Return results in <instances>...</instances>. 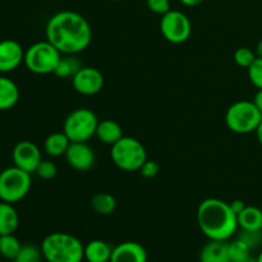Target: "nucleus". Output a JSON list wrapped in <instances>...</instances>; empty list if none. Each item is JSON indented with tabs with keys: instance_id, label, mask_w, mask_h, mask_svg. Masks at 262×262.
<instances>
[{
	"instance_id": "nucleus-1",
	"label": "nucleus",
	"mask_w": 262,
	"mask_h": 262,
	"mask_svg": "<svg viewBox=\"0 0 262 262\" xmlns=\"http://www.w3.org/2000/svg\"><path fill=\"white\" fill-rule=\"evenodd\" d=\"M45 35L51 45L67 55H76L86 50L92 40V30L89 20L82 14L72 10L55 13L48 20Z\"/></svg>"
},
{
	"instance_id": "nucleus-2",
	"label": "nucleus",
	"mask_w": 262,
	"mask_h": 262,
	"mask_svg": "<svg viewBox=\"0 0 262 262\" xmlns=\"http://www.w3.org/2000/svg\"><path fill=\"white\" fill-rule=\"evenodd\" d=\"M197 223L210 241H229L238 229L237 214L229 202L219 199H206L197 209Z\"/></svg>"
},
{
	"instance_id": "nucleus-3",
	"label": "nucleus",
	"mask_w": 262,
	"mask_h": 262,
	"mask_svg": "<svg viewBox=\"0 0 262 262\" xmlns=\"http://www.w3.org/2000/svg\"><path fill=\"white\" fill-rule=\"evenodd\" d=\"M40 248L48 262H82L84 258V246L68 233L56 232L46 235Z\"/></svg>"
},
{
	"instance_id": "nucleus-4",
	"label": "nucleus",
	"mask_w": 262,
	"mask_h": 262,
	"mask_svg": "<svg viewBox=\"0 0 262 262\" xmlns=\"http://www.w3.org/2000/svg\"><path fill=\"white\" fill-rule=\"evenodd\" d=\"M262 119V114L253 101L239 100L228 107L225 123L232 132L248 135L255 132Z\"/></svg>"
},
{
	"instance_id": "nucleus-5",
	"label": "nucleus",
	"mask_w": 262,
	"mask_h": 262,
	"mask_svg": "<svg viewBox=\"0 0 262 262\" xmlns=\"http://www.w3.org/2000/svg\"><path fill=\"white\" fill-rule=\"evenodd\" d=\"M110 156L113 163L124 171H138L147 160L145 146L136 138L127 136H123L112 146Z\"/></svg>"
},
{
	"instance_id": "nucleus-6",
	"label": "nucleus",
	"mask_w": 262,
	"mask_h": 262,
	"mask_svg": "<svg viewBox=\"0 0 262 262\" xmlns=\"http://www.w3.org/2000/svg\"><path fill=\"white\" fill-rule=\"evenodd\" d=\"M61 53L48 40L38 41L25 51V66L35 74H50L55 72Z\"/></svg>"
},
{
	"instance_id": "nucleus-7",
	"label": "nucleus",
	"mask_w": 262,
	"mask_h": 262,
	"mask_svg": "<svg viewBox=\"0 0 262 262\" xmlns=\"http://www.w3.org/2000/svg\"><path fill=\"white\" fill-rule=\"evenodd\" d=\"M97 124L99 119L91 109L79 107L66 118L63 132L71 142H87L96 135Z\"/></svg>"
},
{
	"instance_id": "nucleus-8",
	"label": "nucleus",
	"mask_w": 262,
	"mask_h": 262,
	"mask_svg": "<svg viewBox=\"0 0 262 262\" xmlns=\"http://www.w3.org/2000/svg\"><path fill=\"white\" fill-rule=\"evenodd\" d=\"M31 174L17 166H10L0 173V200L15 204L25 199L31 189Z\"/></svg>"
},
{
	"instance_id": "nucleus-9",
	"label": "nucleus",
	"mask_w": 262,
	"mask_h": 262,
	"mask_svg": "<svg viewBox=\"0 0 262 262\" xmlns=\"http://www.w3.org/2000/svg\"><path fill=\"white\" fill-rule=\"evenodd\" d=\"M160 31L164 38L171 43H183L192 33V23L181 10H169L160 20Z\"/></svg>"
},
{
	"instance_id": "nucleus-10",
	"label": "nucleus",
	"mask_w": 262,
	"mask_h": 262,
	"mask_svg": "<svg viewBox=\"0 0 262 262\" xmlns=\"http://www.w3.org/2000/svg\"><path fill=\"white\" fill-rule=\"evenodd\" d=\"M72 84L78 94L92 96L99 94L104 87V76L99 69L94 67H82L72 77Z\"/></svg>"
},
{
	"instance_id": "nucleus-11",
	"label": "nucleus",
	"mask_w": 262,
	"mask_h": 262,
	"mask_svg": "<svg viewBox=\"0 0 262 262\" xmlns=\"http://www.w3.org/2000/svg\"><path fill=\"white\" fill-rule=\"evenodd\" d=\"M14 166L32 174L41 163V151L32 141H19L14 146L12 152Z\"/></svg>"
},
{
	"instance_id": "nucleus-12",
	"label": "nucleus",
	"mask_w": 262,
	"mask_h": 262,
	"mask_svg": "<svg viewBox=\"0 0 262 262\" xmlns=\"http://www.w3.org/2000/svg\"><path fill=\"white\" fill-rule=\"evenodd\" d=\"M64 156L71 168L82 173L94 168L96 161L94 150L87 142H71Z\"/></svg>"
},
{
	"instance_id": "nucleus-13",
	"label": "nucleus",
	"mask_w": 262,
	"mask_h": 262,
	"mask_svg": "<svg viewBox=\"0 0 262 262\" xmlns=\"http://www.w3.org/2000/svg\"><path fill=\"white\" fill-rule=\"evenodd\" d=\"M25 60V50L18 41L7 38L0 41V73H9Z\"/></svg>"
},
{
	"instance_id": "nucleus-14",
	"label": "nucleus",
	"mask_w": 262,
	"mask_h": 262,
	"mask_svg": "<svg viewBox=\"0 0 262 262\" xmlns=\"http://www.w3.org/2000/svg\"><path fill=\"white\" fill-rule=\"evenodd\" d=\"M110 262H147V252L140 243L123 242L113 247Z\"/></svg>"
},
{
	"instance_id": "nucleus-15",
	"label": "nucleus",
	"mask_w": 262,
	"mask_h": 262,
	"mask_svg": "<svg viewBox=\"0 0 262 262\" xmlns=\"http://www.w3.org/2000/svg\"><path fill=\"white\" fill-rule=\"evenodd\" d=\"M200 262H229L228 241H210L200 252Z\"/></svg>"
},
{
	"instance_id": "nucleus-16",
	"label": "nucleus",
	"mask_w": 262,
	"mask_h": 262,
	"mask_svg": "<svg viewBox=\"0 0 262 262\" xmlns=\"http://www.w3.org/2000/svg\"><path fill=\"white\" fill-rule=\"evenodd\" d=\"M19 100V90L14 81L0 76V112L9 110Z\"/></svg>"
},
{
	"instance_id": "nucleus-17",
	"label": "nucleus",
	"mask_w": 262,
	"mask_h": 262,
	"mask_svg": "<svg viewBox=\"0 0 262 262\" xmlns=\"http://www.w3.org/2000/svg\"><path fill=\"white\" fill-rule=\"evenodd\" d=\"M113 247L101 239H94L84 246V260L87 262H110Z\"/></svg>"
},
{
	"instance_id": "nucleus-18",
	"label": "nucleus",
	"mask_w": 262,
	"mask_h": 262,
	"mask_svg": "<svg viewBox=\"0 0 262 262\" xmlns=\"http://www.w3.org/2000/svg\"><path fill=\"white\" fill-rule=\"evenodd\" d=\"M19 225V216L13 204L0 202V235L14 234Z\"/></svg>"
},
{
	"instance_id": "nucleus-19",
	"label": "nucleus",
	"mask_w": 262,
	"mask_h": 262,
	"mask_svg": "<svg viewBox=\"0 0 262 262\" xmlns=\"http://www.w3.org/2000/svg\"><path fill=\"white\" fill-rule=\"evenodd\" d=\"M95 136L105 145L113 146L123 137V129L119 123H117L115 120L105 119L99 122Z\"/></svg>"
},
{
	"instance_id": "nucleus-20",
	"label": "nucleus",
	"mask_w": 262,
	"mask_h": 262,
	"mask_svg": "<svg viewBox=\"0 0 262 262\" xmlns=\"http://www.w3.org/2000/svg\"><path fill=\"white\" fill-rule=\"evenodd\" d=\"M238 228L242 230H262V210L256 206H246L237 215Z\"/></svg>"
},
{
	"instance_id": "nucleus-21",
	"label": "nucleus",
	"mask_w": 262,
	"mask_h": 262,
	"mask_svg": "<svg viewBox=\"0 0 262 262\" xmlns=\"http://www.w3.org/2000/svg\"><path fill=\"white\" fill-rule=\"evenodd\" d=\"M69 145H71V140L67 137L66 133L54 132L46 137L45 142H43V151L46 152V155L51 156V158H59V156L66 155Z\"/></svg>"
},
{
	"instance_id": "nucleus-22",
	"label": "nucleus",
	"mask_w": 262,
	"mask_h": 262,
	"mask_svg": "<svg viewBox=\"0 0 262 262\" xmlns=\"http://www.w3.org/2000/svg\"><path fill=\"white\" fill-rule=\"evenodd\" d=\"M90 205L96 214L110 215L117 209V200L113 194L106 193V192H99L91 197Z\"/></svg>"
},
{
	"instance_id": "nucleus-23",
	"label": "nucleus",
	"mask_w": 262,
	"mask_h": 262,
	"mask_svg": "<svg viewBox=\"0 0 262 262\" xmlns=\"http://www.w3.org/2000/svg\"><path fill=\"white\" fill-rule=\"evenodd\" d=\"M82 67L83 66H82L81 61H79L74 55L61 56L58 66H56L54 74H55L56 77H59V78H69V77L72 78Z\"/></svg>"
},
{
	"instance_id": "nucleus-24",
	"label": "nucleus",
	"mask_w": 262,
	"mask_h": 262,
	"mask_svg": "<svg viewBox=\"0 0 262 262\" xmlns=\"http://www.w3.org/2000/svg\"><path fill=\"white\" fill-rule=\"evenodd\" d=\"M22 243L18 241L14 234L0 235V256L7 260L13 261L22 248Z\"/></svg>"
},
{
	"instance_id": "nucleus-25",
	"label": "nucleus",
	"mask_w": 262,
	"mask_h": 262,
	"mask_svg": "<svg viewBox=\"0 0 262 262\" xmlns=\"http://www.w3.org/2000/svg\"><path fill=\"white\" fill-rule=\"evenodd\" d=\"M250 253L251 248L248 247L247 243H245L239 238L228 243V256H229L230 262L245 261L246 258L250 257Z\"/></svg>"
},
{
	"instance_id": "nucleus-26",
	"label": "nucleus",
	"mask_w": 262,
	"mask_h": 262,
	"mask_svg": "<svg viewBox=\"0 0 262 262\" xmlns=\"http://www.w3.org/2000/svg\"><path fill=\"white\" fill-rule=\"evenodd\" d=\"M43 256L41 248L36 247L35 245H23L19 253L14 258V262H41Z\"/></svg>"
},
{
	"instance_id": "nucleus-27",
	"label": "nucleus",
	"mask_w": 262,
	"mask_h": 262,
	"mask_svg": "<svg viewBox=\"0 0 262 262\" xmlns=\"http://www.w3.org/2000/svg\"><path fill=\"white\" fill-rule=\"evenodd\" d=\"M256 58H257V55L255 54V51L248 48H239L234 53V61L241 68L248 69Z\"/></svg>"
},
{
	"instance_id": "nucleus-28",
	"label": "nucleus",
	"mask_w": 262,
	"mask_h": 262,
	"mask_svg": "<svg viewBox=\"0 0 262 262\" xmlns=\"http://www.w3.org/2000/svg\"><path fill=\"white\" fill-rule=\"evenodd\" d=\"M248 71V78L257 90H262V58H256Z\"/></svg>"
},
{
	"instance_id": "nucleus-29",
	"label": "nucleus",
	"mask_w": 262,
	"mask_h": 262,
	"mask_svg": "<svg viewBox=\"0 0 262 262\" xmlns=\"http://www.w3.org/2000/svg\"><path fill=\"white\" fill-rule=\"evenodd\" d=\"M41 179H53L58 173V168L55 164L50 160H41L37 169L35 171Z\"/></svg>"
},
{
	"instance_id": "nucleus-30",
	"label": "nucleus",
	"mask_w": 262,
	"mask_h": 262,
	"mask_svg": "<svg viewBox=\"0 0 262 262\" xmlns=\"http://www.w3.org/2000/svg\"><path fill=\"white\" fill-rule=\"evenodd\" d=\"M238 238L242 239L245 243H247L248 247L252 250V248H256L257 246L261 245L262 230H256V232H252V230H242V233H241Z\"/></svg>"
},
{
	"instance_id": "nucleus-31",
	"label": "nucleus",
	"mask_w": 262,
	"mask_h": 262,
	"mask_svg": "<svg viewBox=\"0 0 262 262\" xmlns=\"http://www.w3.org/2000/svg\"><path fill=\"white\" fill-rule=\"evenodd\" d=\"M148 9L155 14L164 15L170 9V0H146Z\"/></svg>"
},
{
	"instance_id": "nucleus-32",
	"label": "nucleus",
	"mask_w": 262,
	"mask_h": 262,
	"mask_svg": "<svg viewBox=\"0 0 262 262\" xmlns=\"http://www.w3.org/2000/svg\"><path fill=\"white\" fill-rule=\"evenodd\" d=\"M138 171H140V173L142 174V177H145V178H155L159 174V171H160V166H159V164L156 163V161L146 160Z\"/></svg>"
},
{
	"instance_id": "nucleus-33",
	"label": "nucleus",
	"mask_w": 262,
	"mask_h": 262,
	"mask_svg": "<svg viewBox=\"0 0 262 262\" xmlns=\"http://www.w3.org/2000/svg\"><path fill=\"white\" fill-rule=\"evenodd\" d=\"M229 205H230V207H232L233 211H234L237 215L239 214V212L246 207L245 202H243L242 200H234V201L229 202Z\"/></svg>"
},
{
	"instance_id": "nucleus-34",
	"label": "nucleus",
	"mask_w": 262,
	"mask_h": 262,
	"mask_svg": "<svg viewBox=\"0 0 262 262\" xmlns=\"http://www.w3.org/2000/svg\"><path fill=\"white\" fill-rule=\"evenodd\" d=\"M252 101L255 102V105L257 106V109L260 110L261 114H262V90H258V91L256 92L255 99H253Z\"/></svg>"
},
{
	"instance_id": "nucleus-35",
	"label": "nucleus",
	"mask_w": 262,
	"mask_h": 262,
	"mask_svg": "<svg viewBox=\"0 0 262 262\" xmlns=\"http://www.w3.org/2000/svg\"><path fill=\"white\" fill-rule=\"evenodd\" d=\"M183 5L186 7H196V5H200L201 3H204L205 0H179Z\"/></svg>"
},
{
	"instance_id": "nucleus-36",
	"label": "nucleus",
	"mask_w": 262,
	"mask_h": 262,
	"mask_svg": "<svg viewBox=\"0 0 262 262\" xmlns=\"http://www.w3.org/2000/svg\"><path fill=\"white\" fill-rule=\"evenodd\" d=\"M255 133H256V137H257V141L260 142V145L262 146V119H261L260 124H258V127L256 128Z\"/></svg>"
},
{
	"instance_id": "nucleus-37",
	"label": "nucleus",
	"mask_w": 262,
	"mask_h": 262,
	"mask_svg": "<svg viewBox=\"0 0 262 262\" xmlns=\"http://www.w3.org/2000/svg\"><path fill=\"white\" fill-rule=\"evenodd\" d=\"M256 55H257L258 58H262V38L258 41L257 48H256Z\"/></svg>"
},
{
	"instance_id": "nucleus-38",
	"label": "nucleus",
	"mask_w": 262,
	"mask_h": 262,
	"mask_svg": "<svg viewBox=\"0 0 262 262\" xmlns=\"http://www.w3.org/2000/svg\"><path fill=\"white\" fill-rule=\"evenodd\" d=\"M242 262H258V261H257V257H252V256H250V257H247Z\"/></svg>"
},
{
	"instance_id": "nucleus-39",
	"label": "nucleus",
	"mask_w": 262,
	"mask_h": 262,
	"mask_svg": "<svg viewBox=\"0 0 262 262\" xmlns=\"http://www.w3.org/2000/svg\"><path fill=\"white\" fill-rule=\"evenodd\" d=\"M257 261H258V262H262V251L260 252V255L257 256Z\"/></svg>"
},
{
	"instance_id": "nucleus-40",
	"label": "nucleus",
	"mask_w": 262,
	"mask_h": 262,
	"mask_svg": "<svg viewBox=\"0 0 262 262\" xmlns=\"http://www.w3.org/2000/svg\"><path fill=\"white\" fill-rule=\"evenodd\" d=\"M113 2H122V0H113Z\"/></svg>"
},
{
	"instance_id": "nucleus-41",
	"label": "nucleus",
	"mask_w": 262,
	"mask_h": 262,
	"mask_svg": "<svg viewBox=\"0 0 262 262\" xmlns=\"http://www.w3.org/2000/svg\"><path fill=\"white\" fill-rule=\"evenodd\" d=\"M7 262H14V261H9V260H8V261H7Z\"/></svg>"
},
{
	"instance_id": "nucleus-42",
	"label": "nucleus",
	"mask_w": 262,
	"mask_h": 262,
	"mask_svg": "<svg viewBox=\"0 0 262 262\" xmlns=\"http://www.w3.org/2000/svg\"><path fill=\"white\" fill-rule=\"evenodd\" d=\"M229 262H230V261H229Z\"/></svg>"
}]
</instances>
